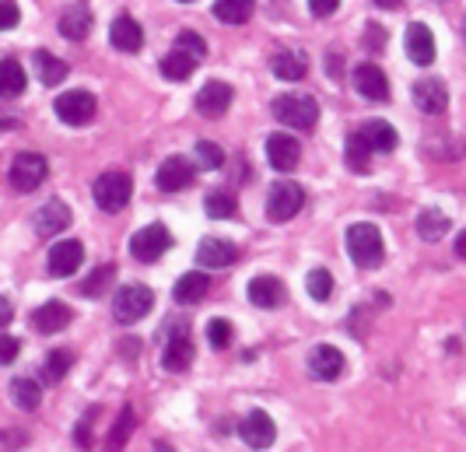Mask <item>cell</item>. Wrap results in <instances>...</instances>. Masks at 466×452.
<instances>
[{
	"label": "cell",
	"instance_id": "8d00e7d4",
	"mask_svg": "<svg viewBox=\"0 0 466 452\" xmlns=\"http://www.w3.org/2000/svg\"><path fill=\"white\" fill-rule=\"evenodd\" d=\"M112 277H116V267L112 264H105V267H98V271H92L88 277H85V284H81V295L85 298H98L109 284H112Z\"/></svg>",
	"mask_w": 466,
	"mask_h": 452
},
{
	"label": "cell",
	"instance_id": "f6af8a7d",
	"mask_svg": "<svg viewBox=\"0 0 466 452\" xmlns=\"http://www.w3.org/2000/svg\"><path fill=\"white\" fill-rule=\"evenodd\" d=\"M95 414H98V407H92V410L81 418V425H78V435H74V439H78V446H81V449H92V435H88V432H92Z\"/></svg>",
	"mask_w": 466,
	"mask_h": 452
},
{
	"label": "cell",
	"instance_id": "bcb514c9",
	"mask_svg": "<svg viewBox=\"0 0 466 452\" xmlns=\"http://www.w3.org/2000/svg\"><path fill=\"white\" fill-rule=\"evenodd\" d=\"M337 7H340V0H309V11H312L316 18H330Z\"/></svg>",
	"mask_w": 466,
	"mask_h": 452
},
{
	"label": "cell",
	"instance_id": "4316f807",
	"mask_svg": "<svg viewBox=\"0 0 466 452\" xmlns=\"http://www.w3.org/2000/svg\"><path fill=\"white\" fill-rule=\"evenodd\" d=\"M271 71L278 74L280 81H302V78H305V71H309L305 53H298V50H280L278 57L271 60Z\"/></svg>",
	"mask_w": 466,
	"mask_h": 452
},
{
	"label": "cell",
	"instance_id": "b9f144b4",
	"mask_svg": "<svg viewBox=\"0 0 466 452\" xmlns=\"http://www.w3.org/2000/svg\"><path fill=\"white\" fill-rule=\"evenodd\" d=\"M176 50H183V53L196 57V60H203V57H207V42H203L193 28H187V32H180V35H176Z\"/></svg>",
	"mask_w": 466,
	"mask_h": 452
},
{
	"label": "cell",
	"instance_id": "ee69618b",
	"mask_svg": "<svg viewBox=\"0 0 466 452\" xmlns=\"http://www.w3.org/2000/svg\"><path fill=\"white\" fill-rule=\"evenodd\" d=\"M18 355H21V341H18V337L0 333V364H11Z\"/></svg>",
	"mask_w": 466,
	"mask_h": 452
},
{
	"label": "cell",
	"instance_id": "f907efd6",
	"mask_svg": "<svg viewBox=\"0 0 466 452\" xmlns=\"http://www.w3.org/2000/svg\"><path fill=\"white\" fill-rule=\"evenodd\" d=\"M183 4H189V0H183Z\"/></svg>",
	"mask_w": 466,
	"mask_h": 452
},
{
	"label": "cell",
	"instance_id": "6da1fadb",
	"mask_svg": "<svg viewBox=\"0 0 466 452\" xmlns=\"http://www.w3.org/2000/svg\"><path fill=\"white\" fill-rule=\"evenodd\" d=\"M344 242H348V257L358 264V267H365V271H372L382 264V257H386V246H382V232L369 225V221H358V225H351L348 228V235H344Z\"/></svg>",
	"mask_w": 466,
	"mask_h": 452
},
{
	"label": "cell",
	"instance_id": "44dd1931",
	"mask_svg": "<svg viewBox=\"0 0 466 452\" xmlns=\"http://www.w3.org/2000/svg\"><path fill=\"white\" fill-rule=\"evenodd\" d=\"M284 298H287V291H284V284L278 277L260 273V277L249 280V302L256 309H278V305H284Z\"/></svg>",
	"mask_w": 466,
	"mask_h": 452
},
{
	"label": "cell",
	"instance_id": "d6986e66",
	"mask_svg": "<svg viewBox=\"0 0 466 452\" xmlns=\"http://www.w3.org/2000/svg\"><path fill=\"white\" fill-rule=\"evenodd\" d=\"M351 78H355L358 95H365L369 102H386V98H389V81H386L382 67H375V64H358Z\"/></svg>",
	"mask_w": 466,
	"mask_h": 452
},
{
	"label": "cell",
	"instance_id": "8fae6325",
	"mask_svg": "<svg viewBox=\"0 0 466 452\" xmlns=\"http://www.w3.org/2000/svg\"><path fill=\"white\" fill-rule=\"evenodd\" d=\"M32 228H35V235H42V239L60 235L64 228H71V207H67L64 200H46V203L32 214Z\"/></svg>",
	"mask_w": 466,
	"mask_h": 452
},
{
	"label": "cell",
	"instance_id": "ba28073f",
	"mask_svg": "<svg viewBox=\"0 0 466 452\" xmlns=\"http://www.w3.org/2000/svg\"><path fill=\"white\" fill-rule=\"evenodd\" d=\"M169 249H172V235H169V228H165L162 221L141 228V232L130 239V253H134L141 264H155V260L165 257Z\"/></svg>",
	"mask_w": 466,
	"mask_h": 452
},
{
	"label": "cell",
	"instance_id": "ab89813d",
	"mask_svg": "<svg viewBox=\"0 0 466 452\" xmlns=\"http://www.w3.org/2000/svg\"><path fill=\"white\" fill-rule=\"evenodd\" d=\"M207 341H210L214 351H225V348L235 341L232 323H228V319H210V323H207Z\"/></svg>",
	"mask_w": 466,
	"mask_h": 452
},
{
	"label": "cell",
	"instance_id": "f35d334b",
	"mask_svg": "<svg viewBox=\"0 0 466 452\" xmlns=\"http://www.w3.org/2000/svg\"><path fill=\"white\" fill-rule=\"evenodd\" d=\"M203 211H207L210 218H232V214H235V196H232V193H225V189H218V193H207V203H203Z\"/></svg>",
	"mask_w": 466,
	"mask_h": 452
},
{
	"label": "cell",
	"instance_id": "7c38bea8",
	"mask_svg": "<svg viewBox=\"0 0 466 452\" xmlns=\"http://www.w3.org/2000/svg\"><path fill=\"white\" fill-rule=\"evenodd\" d=\"M193 162L183 158V155H172V158H165L162 165H158V172H155V186L162 189V193H180V189H187L189 182H193Z\"/></svg>",
	"mask_w": 466,
	"mask_h": 452
},
{
	"label": "cell",
	"instance_id": "5b68a950",
	"mask_svg": "<svg viewBox=\"0 0 466 452\" xmlns=\"http://www.w3.org/2000/svg\"><path fill=\"white\" fill-rule=\"evenodd\" d=\"M305 207V189L298 182L291 180H280L271 186L267 193V221H291L298 211Z\"/></svg>",
	"mask_w": 466,
	"mask_h": 452
},
{
	"label": "cell",
	"instance_id": "4fadbf2b",
	"mask_svg": "<svg viewBox=\"0 0 466 452\" xmlns=\"http://www.w3.org/2000/svg\"><path fill=\"white\" fill-rule=\"evenodd\" d=\"M232 98H235V91H232L228 81H207L203 88L196 91V112L207 116V119H218V116L228 112Z\"/></svg>",
	"mask_w": 466,
	"mask_h": 452
},
{
	"label": "cell",
	"instance_id": "74e56055",
	"mask_svg": "<svg viewBox=\"0 0 466 452\" xmlns=\"http://www.w3.org/2000/svg\"><path fill=\"white\" fill-rule=\"evenodd\" d=\"M305 287H309V295H312L316 302H326V298L333 295V273L330 271H309V277H305Z\"/></svg>",
	"mask_w": 466,
	"mask_h": 452
},
{
	"label": "cell",
	"instance_id": "d590c367",
	"mask_svg": "<svg viewBox=\"0 0 466 452\" xmlns=\"http://www.w3.org/2000/svg\"><path fill=\"white\" fill-rule=\"evenodd\" d=\"M130 432H134V410H130V407H123V410H119V418H116V425H112V435H109V439H105V446H102V452H119L123 446H126Z\"/></svg>",
	"mask_w": 466,
	"mask_h": 452
},
{
	"label": "cell",
	"instance_id": "d6a6232c",
	"mask_svg": "<svg viewBox=\"0 0 466 452\" xmlns=\"http://www.w3.org/2000/svg\"><path fill=\"white\" fill-rule=\"evenodd\" d=\"M196 57H189V53H183V50H172V53H165L162 57V74L169 78V81H187L189 74L196 71Z\"/></svg>",
	"mask_w": 466,
	"mask_h": 452
},
{
	"label": "cell",
	"instance_id": "484cf974",
	"mask_svg": "<svg viewBox=\"0 0 466 452\" xmlns=\"http://www.w3.org/2000/svg\"><path fill=\"white\" fill-rule=\"evenodd\" d=\"M207 291H210V277L200 273V271H193V273H183V277L176 280L172 298H176L180 305H193V302H200Z\"/></svg>",
	"mask_w": 466,
	"mask_h": 452
},
{
	"label": "cell",
	"instance_id": "e0dca14e",
	"mask_svg": "<svg viewBox=\"0 0 466 452\" xmlns=\"http://www.w3.org/2000/svg\"><path fill=\"white\" fill-rule=\"evenodd\" d=\"M235 260H239V249H235V242H228V239H203V242L196 246V264H200V267L225 271V267H232Z\"/></svg>",
	"mask_w": 466,
	"mask_h": 452
},
{
	"label": "cell",
	"instance_id": "4dcf8cb0",
	"mask_svg": "<svg viewBox=\"0 0 466 452\" xmlns=\"http://www.w3.org/2000/svg\"><path fill=\"white\" fill-rule=\"evenodd\" d=\"M256 11V0H214V18L225 25H242Z\"/></svg>",
	"mask_w": 466,
	"mask_h": 452
},
{
	"label": "cell",
	"instance_id": "2e32d148",
	"mask_svg": "<svg viewBox=\"0 0 466 452\" xmlns=\"http://www.w3.org/2000/svg\"><path fill=\"white\" fill-rule=\"evenodd\" d=\"M109 42H112L119 53H137V50L144 46V28H141V21L130 18V14L112 18V25H109Z\"/></svg>",
	"mask_w": 466,
	"mask_h": 452
},
{
	"label": "cell",
	"instance_id": "d4e9b609",
	"mask_svg": "<svg viewBox=\"0 0 466 452\" xmlns=\"http://www.w3.org/2000/svg\"><path fill=\"white\" fill-rule=\"evenodd\" d=\"M358 134L365 137V144L372 148V155H393V151H396V144H400L396 130H393L386 119H369Z\"/></svg>",
	"mask_w": 466,
	"mask_h": 452
},
{
	"label": "cell",
	"instance_id": "603a6c76",
	"mask_svg": "<svg viewBox=\"0 0 466 452\" xmlns=\"http://www.w3.org/2000/svg\"><path fill=\"white\" fill-rule=\"evenodd\" d=\"M88 32H92V11H88V4L78 0L60 14V35L81 42V39H88Z\"/></svg>",
	"mask_w": 466,
	"mask_h": 452
},
{
	"label": "cell",
	"instance_id": "8992f818",
	"mask_svg": "<svg viewBox=\"0 0 466 452\" xmlns=\"http://www.w3.org/2000/svg\"><path fill=\"white\" fill-rule=\"evenodd\" d=\"M57 116H60V123H67V126H88L95 119V112H98V102H95L92 91H64L60 98H57Z\"/></svg>",
	"mask_w": 466,
	"mask_h": 452
},
{
	"label": "cell",
	"instance_id": "c3c4849f",
	"mask_svg": "<svg viewBox=\"0 0 466 452\" xmlns=\"http://www.w3.org/2000/svg\"><path fill=\"white\" fill-rule=\"evenodd\" d=\"M456 257H460V260H466V228L460 232V239H456Z\"/></svg>",
	"mask_w": 466,
	"mask_h": 452
},
{
	"label": "cell",
	"instance_id": "836d02e7",
	"mask_svg": "<svg viewBox=\"0 0 466 452\" xmlns=\"http://www.w3.org/2000/svg\"><path fill=\"white\" fill-rule=\"evenodd\" d=\"M71 368H74V355H71L67 348H57V351H50L46 362H42V379H46L50 386H57V382L67 379Z\"/></svg>",
	"mask_w": 466,
	"mask_h": 452
},
{
	"label": "cell",
	"instance_id": "681fc988",
	"mask_svg": "<svg viewBox=\"0 0 466 452\" xmlns=\"http://www.w3.org/2000/svg\"><path fill=\"white\" fill-rule=\"evenodd\" d=\"M378 7H400V0H375Z\"/></svg>",
	"mask_w": 466,
	"mask_h": 452
},
{
	"label": "cell",
	"instance_id": "7a4b0ae2",
	"mask_svg": "<svg viewBox=\"0 0 466 452\" xmlns=\"http://www.w3.org/2000/svg\"><path fill=\"white\" fill-rule=\"evenodd\" d=\"M92 193H95L98 211L119 214V211L130 203V196H134V180H130V172H123V169H109V172H102V176L95 180Z\"/></svg>",
	"mask_w": 466,
	"mask_h": 452
},
{
	"label": "cell",
	"instance_id": "9a60e30c",
	"mask_svg": "<svg viewBox=\"0 0 466 452\" xmlns=\"http://www.w3.org/2000/svg\"><path fill=\"white\" fill-rule=\"evenodd\" d=\"M403 46H407V57L417 64V67H428L435 64V35L424 21H414L407 25V35H403Z\"/></svg>",
	"mask_w": 466,
	"mask_h": 452
},
{
	"label": "cell",
	"instance_id": "e575fe53",
	"mask_svg": "<svg viewBox=\"0 0 466 452\" xmlns=\"http://www.w3.org/2000/svg\"><path fill=\"white\" fill-rule=\"evenodd\" d=\"M39 400H42L39 382H32V379H14V382H11V403H14L18 410H35Z\"/></svg>",
	"mask_w": 466,
	"mask_h": 452
},
{
	"label": "cell",
	"instance_id": "9c48e42d",
	"mask_svg": "<svg viewBox=\"0 0 466 452\" xmlns=\"http://www.w3.org/2000/svg\"><path fill=\"white\" fill-rule=\"evenodd\" d=\"M344 368H348V358L333 344H319L309 351V375L316 382H337L344 375Z\"/></svg>",
	"mask_w": 466,
	"mask_h": 452
},
{
	"label": "cell",
	"instance_id": "7dc6e473",
	"mask_svg": "<svg viewBox=\"0 0 466 452\" xmlns=\"http://www.w3.org/2000/svg\"><path fill=\"white\" fill-rule=\"evenodd\" d=\"M14 319V312H11V302L7 298H0V326H7Z\"/></svg>",
	"mask_w": 466,
	"mask_h": 452
},
{
	"label": "cell",
	"instance_id": "f1b7e54d",
	"mask_svg": "<svg viewBox=\"0 0 466 452\" xmlns=\"http://www.w3.org/2000/svg\"><path fill=\"white\" fill-rule=\"evenodd\" d=\"M32 60H35V74H39V81H42L46 88H53V85H60V81L67 78V64H64L60 57H53V53L39 50Z\"/></svg>",
	"mask_w": 466,
	"mask_h": 452
},
{
	"label": "cell",
	"instance_id": "60d3db41",
	"mask_svg": "<svg viewBox=\"0 0 466 452\" xmlns=\"http://www.w3.org/2000/svg\"><path fill=\"white\" fill-rule=\"evenodd\" d=\"M196 162L203 169H221L225 165V151L214 141H196Z\"/></svg>",
	"mask_w": 466,
	"mask_h": 452
},
{
	"label": "cell",
	"instance_id": "cb8c5ba5",
	"mask_svg": "<svg viewBox=\"0 0 466 452\" xmlns=\"http://www.w3.org/2000/svg\"><path fill=\"white\" fill-rule=\"evenodd\" d=\"M193 362V341H189V330H180L165 341L162 348V364L169 372H187V364Z\"/></svg>",
	"mask_w": 466,
	"mask_h": 452
},
{
	"label": "cell",
	"instance_id": "7bdbcfd3",
	"mask_svg": "<svg viewBox=\"0 0 466 452\" xmlns=\"http://www.w3.org/2000/svg\"><path fill=\"white\" fill-rule=\"evenodd\" d=\"M18 21H21V11H18V4H14V0H0V32L14 28Z\"/></svg>",
	"mask_w": 466,
	"mask_h": 452
},
{
	"label": "cell",
	"instance_id": "52a82bcc",
	"mask_svg": "<svg viewBox=\"0 0 466 452\" xmlns=\"http://www.w3.org/2000/svg\"><path fill=\"white\" fill-rule=\"evenodd\" d=\"M50 176V162L42 158V155H35V151H25V155H18L14 162H11V186L18 189V193H32V189H39L42 182Z\"/></svg>",
	"mask_w": 466,
	"mask_h": 452
},
{
	"label": "cell",
	"instance_id": "5bb4252c",
	"mask_svg": "<svg viewBox=\"0 0 466 452\" xmlns=\"http://www.w3.org/2000/svg\"><path fill=\"white\" fill-rule=\"evenodd\" d=\"M81 264H85V246H81L78 239L57 242V246L50 249V257H46V267H50L53 277H71Z\"/></svg>",
	"mask_w": 466,
	"mask_h": 452
},
{
	"label": "cell",
	"instance_id": "30bf717a",
	"mask_svg": "<svg viewBox=\"0 0 466 452\" xmlns=\"http://www.w3.org/2000/svg\"><path fill=\"white\" fill-rule=\"evenodd\" d=\"M239 435H242V442L249 449H271L274 439H278V425H274V418L267 410H249L246 421L239 425Z\"/></svg>",
	"mask_w": 466,
	"mask_h": 452
},
{
	"label": "cell",
	"instance_id": "f546056e",
	"mask_svg": "<svg viewBox=\"0 0 466 452\" xmlns=\"http://www.w3.org/2000/svg\"><path fill=\"white\" fill-rule=\"evenodd\" d=\"M344 162H348V169H351V172H358V176H365V172H369V165H372V148L365 144V137H362V134H348Z\"/></svg>",
	"mask_w": 466,
	"mask_h": 452
},
{
	"label": "cell",
	"instance_id": "ac0fdd59",
	"mask_svg": "<svg viewBox=\"0 0 466 452\" xmlns=\"http://www.w3.org/2000/svg\"><path fill=\"white\" fill-rule=\"evenodd\" d=\"M267 158H271V165L278 172H291L298 165V158H302V148H298V141L291 134H271L267 137Z\"/></svg>",
	"mask_w": 466,
	"mask_h": 452
},
{
	"label": "cell",
	"instance_id": "83f0119b",
	"mask_svg": "<svg viewBox=\"0 0 466 452\" xmlns=\"http://www.w3.org/2000/svg\"><path fill=\"white\" fill-rule=\"evenodd\" d=\"M28 85V74L18 60H0V98H18Z\"/></svg>",
	"mask_w": 466,
	"mask_h": 452
},
{
	"label": "cell",
	"instance_id": "1f68e13d",
	"mask_svg": "<svg viewBox=\"0 0 466 452\" xmlns=\"http://www.w3.org/2000/svg\"><path fill=\"white\" fill-rule=\"evenodd\" d=\"M446 232H449V218H446L439 207H428V211L417 214V235H421L424 242H439Z\"/></svg>",
	"mask_w": 466,
	"mask_h": 452
},
{
	"label": "cell",
	"instance_id": "ffe728a7",
	"mask_svg": "<svg viewBox=\"0 0 466 452\" xmlns=\"http://www.w3.org/2000/svg\"><path fill=\"white\" fill-rule=\"evenodd\" d=\"M71 309H67V302H46V305H39L35 312H32V326L39 330V333H60V330H67L71 326Z\"/></svg>",
	"mask_w": 466,
	"mask_h": 452
},
{
	"label": "cell",
	"instance_id": "7402d4cb",
	"mask_svg": "<svg viewBox=\"0 0 466 452\" xmlns=\"http://www.w3.org/2000/svg\"><path fill=\"white\" fill-rule=\"evenodd\" d=\"M414 102H417L421 112L439 116V112H446V105H449V91H446V85H442L439 78H421V81L414 85Z\"/></svg>",
	"mask_w": 466,
	"mask_h": 452
},
{
	"label": "cell",
	"instance_id": "3957f363",
	"mask_svg": "<svg viewBox=\"0 0 466 452\" xmlns=\"http://www.w3.org/2000/svg\"><path fill=\"white\" fill-rule=\"evenodd\" d=\"M271 112H274V119H280L284 126L309 130V126H316V119H319V102H316L312 95L287 91V95H278V98H274Z\"/></svg>",
	"mask_w": 466,
	"mask_h": 452
},
{
	"label": "cell",
	"instance_id": "277c9868",
	"mask_svg": "<svg viewBox=\"0 0 466 452\" xmlns=\"http://www.w3.org/2000/svg\"><path fill=\"white\" fill-rule=\"evenodd\" d=\"M151 309H155V291L144 287V284H123L112 298V319L123 323V326L141 323Z\"/></svg>",
	"mask_w": 466,
	"mask_h": 452
}]
</instances>
